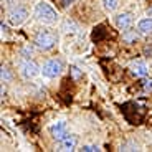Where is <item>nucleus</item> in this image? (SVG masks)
<instances>
[{
  "label": "nucleus",
  "instance_id": "obj_12",
  "mask_svg": "<svg viewBox=\"0 0 152 152\" xmlns=\"http://www.w3.org/2000/svg\"><path fill=\"white\" fill-rule=\"evenodd\" d=\"M137 31L144 37L152 35V18H144L137 23Z\"/></svg>",
  "mask_w": 152,
  "mask_h": 152
},
{
  "label": "nucleus",
  "instance_id": "obj_17",
  "mask_svg": "<svg viewBox=\"0 0 152 152\" xmlns=\"http://www.w3.org/2000/svg\"><path fill=\"white\" fill-rule=\"evenodd\" d=\"M81 151H84V152H94V151H99V149L96 147V145H83Z\"/></svg>",
  "mask_w": 152,
  "mask_h": 152
},
{
  "label": "nucleus",
  "instance_id": "obj_16",
  "mask_svg": "<svg viewBox=\"0 0 152 152\" xmlns=\"http://www.w3.org/2000/svg\"><path fill=\"white\" fill-rule=\"evenodd\" d=\"M69 73H71V80L73 81H80L81 78H83V73L80 71V68H76V66H71Z\"/></svg>",
  "mask_w": 152,
  "mask_h": 152
},
{
  "label": "nucleus",
  "instance_id": "obj_1",
  "mask_svg": "<svg viewBox=\"0 0 152 152\" xmlns=\"http://www.w3.org/2000/svg\"><path fill=\"white\" fill-rule=\"evenodd\" d=\"M35 17L38 22L45 23V25H53L58 20V13L48 2H38L35 5Z\"/></svg>",
  "mask_w": 152,
  "mask_h": 152
},
{
  "label": "nucleus",
  "instance_id": "obj_3",
  "mask_svg": "<svg viewBox=\"0 0 152 152\" xmlns=\"http://www.w3.org/2000/svg\"><path fill=\"white\" fill-rule=\"evenodd\" d=\"M7 18H8V22H10L13 27H18V25H22V23L28 18V10H27V7H25V5H22V4L13 5V7L8 10Z\"/></svg>",
  "mask_w": 152,
  "mask_h": 152
},
{
  "label": "nucleus",
  "instance_id": "obj_9",
  "mask_svg": "<svg viewBox=\"0 0 152 152\" xmlns=\"http://www.w3.org/2000/svg\"><path fill=\"white\" fill-rule=\"evenodd\" d=\"M129 71H131V75L136 76V78H144V76H147L149 69H147V66H145L144 63H141V61H134V63H131Z\"/></svg>",
  "mask_w": 152,
  "mask_h": 152
},
{
  "label": "nucleus",
  "instance_id": "obj_6",
  "mask_svg": "<svg viewBox=\"0 0 152 152\" xmlns=\"http://www.w3.org/2000/svg\"><path fill=\"white\" fill-rule=\"evenodd\" d=\"M116 27L119 28V30H129L131 27H132L134 23V17L131 12H122V13H119V15H116Z\"/></svg>",
  "mask_w": 152,
  "mask_h": 152
},
{
  "label": "nucleus",
  "instance_id": "obj_2",
  "mask_svg": "<svg viewBox=\"0 0 152 152\" xmlns=\"http://www.w3.org/2000/svg\"><path fill=\"white\" fill-rule=\"evenodd\" d=\"M33 43L37 48L48 51V50L55 48V45L58 43V35L51 30H40L33 38Z\"/></svg>",
  "mask_w": 152,
  "mask_h": 152
},
{
  "label": "nucleus",
  "instance_id": "obj_8",
  "mask_svg": "<svg viewBox=\"0 0 152 152\" xmlns=\"http://www.w3.org/2000/svg\"><path fill=\"white\" fill-rule=\"evenodd\" d=\"M76 144H78V139L75 136H66L65 139L58 141V149L56 151H63V152H71L76 149Z\"/></svg>",
  "mask_w": 152,
  "mask_h": 152
},
{
  "label": "nucleus",
  "instance_id": "obj_10",
  "mask_svg": "<svg viewBox=\"0 0 152 152\" xmlns=\"http://www.w3.org/2000/svg\"><path fill=\"white\" fill-rule=\"evenodd\" d=\"M139 31H136V30H124L122 31V42L126 43V45H129V46H132V45H136L137 42H139Z\"/></svg>",
  "mask_w": 152,
  "mask_h": 152
},
{
  "label": "nucleus",
  "instance_id": "obj_18",
  "mask_svg": "<svg viewBox=\"0 0 152 152\" xmlns=\"http://www.w3.org/2000/svg\"><path fill=\"white\" fill-rule=\"evenodd\" d=\"M61 4V7H69V5L73 4V0H58Z\"/></svg>",
  "mask_w": 152,
  "mask_h": 152
},
{
  "label": "nucleus",
  "instance_id": "obj_20",
  "mask_svg": "<svg viewBox=\"0 0 152 152\" xmlns=\"http://www.w3.org/2000/svg\"><path fill=\"white\" fill-rule=\"evenodd\" d=\"M5 4H10V2H13V0H4Z\"/></svg>",
  "mask_w": 152,
  "mask_h": 152
},
{
  "label": "nucleus",
  "instance_id": "obj_13",
  "mask_svg": "<svg viewBox=\"0 0 152 152\" xmlns=\"http://www.w3.org/2000/svg\"><path fill=\"white\" fill-rule=\"evenodd\" d=\"M0 76H2V83L8 84L12 80H13V75H12V69L8 66H2V71H0Z\"/></svg>",
  "mask_w": 152,
  "mask_h": 152
},
{
  "label": "nucleus",
  "instance_id": "obj_19",
  "mask_svg": "<svg viewBox=\"0 0 152 152\" xmlns=\"http://www.w3.org/2000/svg\"><path fill=\"white\" fill-rule=\"evenodd\" d=\"M147 17H149V18H152V5L147 8Z\"/></svg>",
  "mask_w": 152,
  "mask_h": 152
},
{
  "label": "nucleus",
  "instance_id": "obj_7",
  "mask_svg": "<svg viewBox=\"0 0 152 152\" xmlns=\"http://www.w3.org/2000/svg\"><path fill=\"white\" fill-rule=\"evenodd\" d=\"M50 134H51V137H53L55 141H61V139H65V137L68 136V132H66V122L65 121L55 122V124L50 127Z\"/></svg>",
  "mask_w": 152,
  "mask_h": 152
},
{
  "label": "nucleus",
  "instance_id": "obj_14",
  "mask_svg": "<svg viewBox=\"0 0 152 152\" xmlns=\"http://www.w3.org/2000/svg\"><path fill=\"white\" fill-rule=\"evenodd\" d=\"M139 84H141L142 91H144L145 94H152V78H145V76H144Z\"/></svg>",
  "mask_w": 152,
  "mask_h": 152
},
{
  "label": "nucleus",
  "instance_id": "obj_15",
  "mask_svg": "<svg viewBox=\"0 0 152 152\" xmlns=\"http://www.w3.org/2000/svg\"><path fill=\"white\" fill-rule=\"evenodd\" d=\"M103 7L107 12H114L119 7V0H103Z\"/></svg>",
  "mask_w": 152,
  "mask_h": 152
},
{
  "label": "nucleus",
  "instance_id": "obj_4",
  "mask_svg": "<svg viewBox=\"0 0 152 152\" xmlns=\"http://www.w3.org/2000/svg\"><path fill=\"white\" fill-rule=\"evenodd\" d=\"M61 71H63V63H61L60 60H56V58H50V60H46L45 63H43L42 66V73L43 76H46V78H58V76L61 75Z\"/></svg>",
  "mask_w": 152,
  "mask_h": 152
},
{
  "label": "nucleus",
  "instance_id": "obj_5",
  "mask_svg": "<svg viewBox=\"0 0 152 152\" xmlns=\"http://www.w3.org/2000/svg\"><path fill=\"white\" fill-rule=\"evenodd\" d=\"M40 71H42V69L38 68V65L35 63V61H31L30 58H25V60L20 63V75H22L25 80H31V78H35Z\"/></svg>",
  "mask_w": 152,
  "mask_h": 152
},
{
  "label": "nucleus",
  "instance_id": "obj_11",
  "mask_svg": "<svg viewBox=\"0 0 152 152\" xmlns=\"http://www.w3.org/2000/svg\"><path fill=\"white\" fill-rule=\"evenodd\" d=\"M107 37V30H106V25H98V27L93 30V35H91V40L94 43H101L104 42Z\"/></svg>",
  "mask_w": 152,
  "mask_h": 152
}]
</instances>
